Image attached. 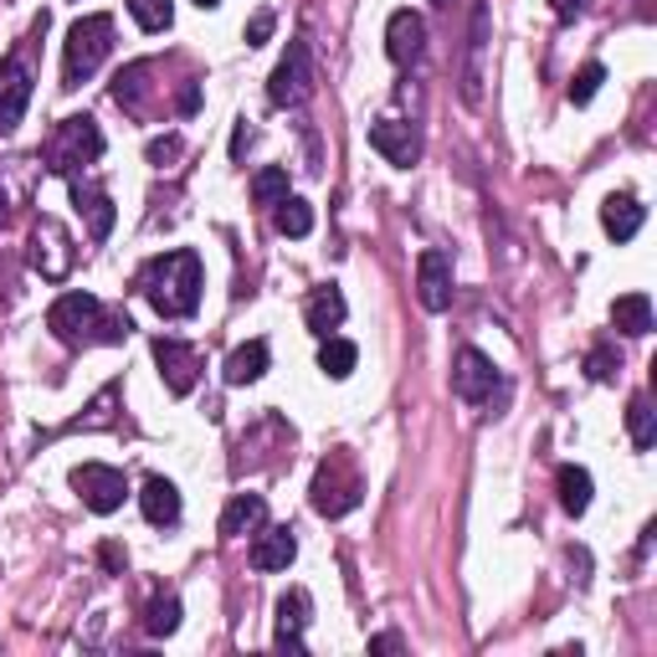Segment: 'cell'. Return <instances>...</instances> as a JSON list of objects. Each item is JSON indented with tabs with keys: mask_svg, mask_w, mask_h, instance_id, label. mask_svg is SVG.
<instances>
[{
	"mask_svg": "<svg viewBox=\"0 0 657 657\" xmlns=\"http://www.w3.org/2000/svg\"><path fill=\"white\" fill-rule=\"evenodd\" d=\"M175 155H180V139H175V135H165V139L149 145V165H165V160H175Z\"/></svg>",
	"mask_w": 657,
	"mask_h": 657,
	"instance_id": "cell-36",
	"label": "cell"
},
{
	"mask_svg": "<svg viewBox=\"0 0 657 657\" xmlns=\"http://www.w3.org/2000/svg\"><path fill=\"white\" fill-rule=\"evenodd\" d=\"M0 227H6V196H0Z\"/></svg>",
	"mask_w": 657,
	"mask_h": 657,
	"instance_id": "cell-43",
	"label": "cell"
},
{
	"mask_svg": "<svg viewBox=\"0 0 657 657\" xmlns=\"http://www.w3.org/2000/svg\"><path fill=\"white\" fill-rule=\"evenodd\" d=\"M370 149L386 155L390 165L411 170V165L421 160V135H416L406 119H380V123H370Z\"/></svg>",
	"mask_w": 657,
	"mask_h": 657,
	"instance_id": "cell-12",
	"label": "cell"
},
{
	"mask_svg": "<svg viewBox=\"0 0 657 657\" xmlns=\"http://www.w3.org/2000/svg\"><path fill=\"white\" fill-rule=\"evenodd\" d=\"M416 298H421L427 313L452 309V257L442 247H427L416 257Z\"/></svg>",
	"mask_w": 657,
	"mask_h": 657,
	"instance_id": "cell-9",
	"label": "cell"
},
{
	"mask_svg": "<svg viewBox=\"0 0 657 657\" xmlns=\"http://www.w3.org/2000/svg\"><path fill=\"white\" fill-rule=\"evenodd\" d=\"M129 16L139 21V31H170L175 0H129Z\"/></svg>",
	"mask_w": 657,
	"mask_h": 657,
	"instance_id": "cell-29",
	"label": "cell"
},
{
	"mask_svg": "<svg viewBox=\"0 0 657 657\" xmlns=\"http://www.w3.org/2000/svg\"><path fill=\"white\" fill-rule=\"evenodd\" d=\"M262 519H268V504H262V494H237L227 504V514H221V535H252V529H262Z\"/></svg>",
	"mask_w": 657,
	"mask_h": 657,
	"instance_id": "cell-23",
	"label": "cell"
},
{
	"mask_svg": "<svg viewBox=\"0 0 657 657\" xmlns=\"http://www.w3.org/2000/svg\"><path fill=\"white\" fill-rule=\"evenodd\" d=\"M72 488H78V498L93 514H119L123 498H129V478H123L119 468H103V462H82V468H72Z\"/></svg>",
	"mask_w": 657,
	"mask_h": 657,
	"instance_id": "cell-7",
	"label": "cell"
},
{
	"mask_svg": "<svg viewBox=\"0 0 657 657\" xmlns=\"http://www.w3.org/2000/svg\"><path fill=\"white\" fill-rule=\"evenodd\" d=\"M293 555H298L293 529H262L257 545H252V565H257V570H288Z\"/></svg>",
	"mask_w": 657,
	"mask_h": 657,
	"instance_id": "cell-20",
	"label": "cell"
},
{
	"mask_svg": "<svg viewBox=\"0 0 657 657\" xmlns=\"http://www.w3.org/2000/svg\"><path fill=\"white\" fill-rule=\"evenodd\" d=\"M621 370V355L611 345H596L590 349V380H611Z\"/></svg>",
	"mask_w": 657,
	"mask_h": 657,
	"instance_id": "cell-34",
	"label": "cell"
},
{
	"mask_svg": "<svg viewBox=\"0 0 657 657\" xmlns=\"http://www.w3.org/2000/svg\"><path fill=\"white\" fill-rule=\"evenodd\" d=\"M139 293L155 303V313L165 319H190L196 303H201V257L190 247H175V252L145 262L139 272Z\"/></svg>",
	"mask_w": 657,
	"mask_h": 657,
	"instance_id": "cell-1",
	"label": "cell"
},
{
	"mask_svg": "<svg viewBox=\"0 0 657 657\" xmlns=\"http://www.w3.org/2000/svg\"><path fill=\"white\" fill-rule=\"evenodd\" d=\"M643 221H647V211H643V201H631V196H611V201L601 206V227L611 242H631V237L643 231Z\"/></svg>",
	"mask_w": 657,
	"mask_h": 657,
	"instance_id": "cell-19",
	"label": "cell"
},
{
	"mask_svg": "<svg viewBox=\"0 0 657 657\" xmlns=\"http://www.w3.org/2000/svg\"><path fill=\"white\" fill-rule=\"evenodd\" d=\"M196 108H201V88L186 82V88H180V113H196Z\"/></svg>",
	"mask_w": 657,
	"mask_h": 657,
	"instance_id": "cell-39",
	"label": "cell"
},
{
	"mask_svg": "<svg viewBox=\"0 0 657 657\" xmlns=\"http://www.w3.org/2000/svg\"><path fill=\"white\" fill-rule=\"evenodd\" d=\"M113 52V16H82L68 31V57H62V88H82Z\"/></svg>",
	"mask_w": 657,
	"mask_h": 657,
	"instance_id": "cell-3",
	"label": "cell"
},
{
	"mask_svg": "<svg viewBox=\"0 0 657 657\" xmlns=\"http://www.w3.org/2000/svg\"><path fill=\"white\" fill-rule=\"evenodd\" d=\"M313 617V601H309V590H288L278 601V637L272 643L282 647V653H309L303 647V627H309Z\"/></svg>",
	"mask_w": 657,
	"mask_h": 657,
	"instance_id": "cell-16",
	"label": "cell"
},
{
	"mask_svg": "<svg viewBox=\"0 0 657 657\" xmlns=\"http://www.w3.org/2000/svg\"><path fill=\"white\" fill-rule=\"evenodd\" d=\"M103 565H108V570H123V550H119V545H103Z\"/></svg>",
	"mask_w": 657,
	"mask_h": 657,
	"instance_id": "cell-40",
	"label": "cell"
},
{
	"mask_svg": "<svg viewBox=\"0 0 657 657\" xmlns=\"http://www.w3.org/2000/svg\"><path fill=\"white\" fill-rule=\"evenodd\" d=\"M155 365H160V380L170 396H190L196 390V376H201V355L180 339H155Z\"/></svg>",
	"mask_w": 657,
	"mask_h": 657,
	"instance_id": "cell-10",
	"label": "cell"
},
{
	"mask_svg": "<svg viewBox=\"0 0 657 657\" xmlns=\"http://www.w3.org/2000/svg\"><path fill=\"white\" fill-rule=\"evenodd\" d=\"M103 155V129H98L88 113H72V119L57 123L52 145H47V160L52 170H78V165H93Z\"/></svg>",
	"mask_w": 657,
	"mask_h": 657,
	"instance_id": "cell-5",
	"label": "cell"
},
{
	"mask_svg": "<svg viewBox=\"0 0 657 657\" xmlns=\"http://www.w3.org/2000/svg\"><path fill=\"white\" fill-rule=\"evenodd\" d=\"M494 386H498V370H494V360H488L484 349H457V360H452V390L462 396V401H488L494 396Z\"/></svg>",
	"mask_w": 657,
	"mask_h": 657,
	"instance_id": "cell-11",
	"label": "cell"
},
{
	"mask_svg": "<svg viewBox=\"0 0 657 657\" xmlns=\"http://www.w3.org/2000/svg\"><path fill=\"white\" fill-rule=\"evenodd\" d=\"M488 21H494V11H488V0H478V6H472V31H468V72H462V98H468V103H478V98H484Z\"/></svg>",
	"mask_w": 657,
	"mask_h": 657,
	"instance_id": "cell-14",
	"label": "cell"
},
{
	"mask_svg": "<svg viewBox=\"0 0 657 657\" xmlns=\"http://www.w3.org/2000/svg\"><path fill=\"white\" fill-rule=\"evenodd\" d=\"M431 6H452V0H431Z\"/></svg>",
	"mask_w": 657,
	"mask_h": 657,
	"instance_id": "cell-44",
	"label": "cell"
},
{
	"mask_svg": "<svg viewBox=\"0 0 657 657\" xmlns=\"http://www.w3.org/2000/svg\"><path fill=\"white\" fill-rule=\"evenodd\" d=\"M421 47H427V21L416 11H396L386 21V52L396 68H411L416 57H421Z\"/></svg>",
	"mask_w": 657,
	"mask_h": 657,
	"instance_id": "cell-13",
	"label": "cell"
},
{
	"mask_svg": "<svg viewBox=\"0 0 657 657\" xmlns=\"http://www.w3.org/2000/svg\"><path fill=\"white\" fill-rule=\"evenodd\" d=\"M247 145H252V135H247V123H242V129H237V139H231V155L242 160V155H247Z\"/></svg>",
	"mask_w": 657,
	"mask_h": 657,
	"instance_id": "cell-41",
	"label": "cell"
},
{
	"mask_svg": "<svg viewBox=\"0 0 657 657\" xmlns=\"http://www.w3.org/2000/svg\"><path fill=\"white\" fill-rule=\"evenodd\" d=\"M268 360H272L268 339H247L242 349L227 355V386H252V380H262L268 376Z\"/></svg>",
	"mask_w": 657,
	"mask_h": 657,
	"instance_id": "cell-18",
	"label": "cell"
},
{
	"mask_svg": "<svg viewBox=\"0 0 657 657\" xmlns=\"http://www.w3.org/2000/svg\"><path fill=\"white\" fill-rule=\"evenodd\" d=\"M47 323H52V335L62 339V345H72V349L119 345V339H129V329H135L123 313H108L93 293H62L52 303V313H47Z\"/></svg>",
	"mask_w": 657,
	"mask_h": 657,
	"instance_id": "cell-2",
	"label": "cell"
},
{
	"mask_svg": "<svg viewBox=\"0 0 657 657\" xmlns=\"http://www.w3.org/2000/svg\"><path fill=\"white\" fill-rule=\"evenodd\" d=\"M72 196H78V211L88 216V231H93V242H103L108 231H113V201H108L103 190H88L82 180H72Z\"/></svg>",
	"mask_w": 657,
	"mask_h": 657,
	"instance_id": "cell-24",
	"label": "cell"
},
{
	"mask_svg": "<svg viewBox=\"0 0 657 657\" xmlns=\"http://www.w3.org/2000/svg\"><path fill=\"white\" fill-rule=\"evenodd\" d=\"M355 365H360V349L349 345V339H335V335H329V339L319 345V370H323L329 380H345Z\"/></svg>",
	"mask_w": 657,
	"mask_h": 657,
	"instance_id": "cell-26",
	"label": "cell"
},
{
	"mask_svg": "<svg viewBox=\"0 0 657 657\" xmlns=\"http://www.w3.org/2000/svg\"><path fill=\"white\" fill-rule=\"evenodd\" d=\"M303 319H309V329L319 339H329L345 323V293H339L335 282H323V288H313L309 293V309H303Z\"/></svg>",
	"mask_w": 657,
	"mask_h": 657,
	"instance_id": "cell-17",
	"label": "cell"
},
{
	"mask_svg": "<svg viewBox=\"0 0 657 657\" xmlns=\"http://www.w3.org/2000/svg\"><path fill=\"white\" fill-rule=\"evenodd\" d=\"M601 82H606V68H601V62H586V68L576 72V82H570V103H576V108H580V103H590Z\"/></svg>",
	"mask_w": 657,
	"mask_h": 657,
	"instance_id": "cell-32",
	"label": "cell"
},
{
	"mask_svg": "<svg viewBox=\"0 0 657 657\" xmlns=\"http://www.w3.org/2000/svg\"><path fill=\"white\" fill-rule=\"evenodd\" d=\"M278 231L282 237H309L313 231V206L298 201V196H282L278 201Z\"/></svg>",
	"mask_w": 657,
	"mask_h": 657,
	"instance_id": "cell-27",
	"label": "cell"
},
{
	"mask_svg": "<svg viewBox=\"0 0 657 657\" xmlns=\"http://www.w3.org/2000/svg\"><path fill=\"white\" fill-rule=\"evenodd\" d=\"M555 484H560V509L580 519V514L590 509V472H586V468H570V462H565Z\"/></svg>",
	"mask_w": 657,
	"mask_h": 657,
	"instance_id": "cell-25",
	"label": "cell"
},
{
	"mask_svg": "<svg viewBox=\"0 0 657 657\" xmlns=\"http://www.w3.org/2000/svg\"><path fill=\"white\" fill-rule=\"evenodd\" d=\"M113 401H119V390L108 386V390H103V396H98V401H93V406H88V416H78V421H72V431H82V427H88V431L108 427V421H113Z\"/></svg>",
	"mask_w": 657,
	"mask_h": 657,
	"instance_id": "cell-33",
	"label": "cell"
},
{
	"mask_svg": "<svg viewBox=\"0 0 657 657\" xmlns=\"http://www.w3.org/2000/svg\"><path fill=\"white\" fill-rule=\"evenodd\" d=\"M149 637H170L180 627V601L175 596H160V601H149V617H145Z\"/></svg>",
	"mask_w": 657,
	"mask_h": 657,
	"instance_id": "cell-31",
	"label": "cell"
},
{
	"mask_svg": "<svg viewBox=\"0 0 657 657\" xmlns=\"http://www.w3.org/2000/svg\"><path fill=\"white\" fill-rule=\"evenodd\" d=\"M360 472H355V462L349 457H323L319 472H313V488H309V504L313 514H323V519H345L355 504H360Z\"/></svg>",
	"mask_w": 657,
	"mask_h": 657,
	"instance_id": "cell-4",
	"label": "cell"
},
{
	"mask_svg": "<svg viewBox=\"0 0 657 657\" xmlns=\"http://www.w3.org/2000/svg\"><path fill=\"white\" fill-rule=\"evenodd\" d=\"M627 431H631V447H637V452H647V447H653V437H657V411L647 406V396H637V401L627 406Z\"/></svg>",
	"mask_w": 657,
	"mask_h": 657,
	"instance_id": "cell-28",
	"label": "cell"
},
{
	"mask_svg": "<svg viewBox=\"0 0 657 657\" xmlns=\"http://www.w3.org/2000/svg\"><path fill=\"white\" fill-rule=\"evenodd\" d=\"M282 196H288V170H282V165H268V170L252 175V201L257 206H278Z\"/></svg>",
	"mask_w": 657,
	"mask_h": 657,
	"instance_id": "cell-30",
	"label": "cell"
},
{
	"mask_svg": "<svg viewBox=\"0 0 657 657\" xmlns=\"http://www.w3.org/2000/svg\"><path fill=\"white\" fill-rule=\"evenodd\" d=\"M309 93H313L309 47H303V41H288V52H282V62L268 78V98H272V108H298V103H309Z\"/></svg>",
	"mask_w": 657,
	"mask_h": 657,
	"instance_id": "cell-6",
	"label": "cell"
},
{
	"mask_svg": "<svg viewBox=\"0 0 657 657\" xmlns=\"http://www.w3.org/2000/svg\"><path fill=\"white\" fill-rule=\"evenodd\" d=\"M139 509H145L149 524H175L180 519V488H175L170 478H149V484L139 488Z\"/></svg>",
	"mask_w": 657,
	"mask_h": 657,
	"instance_id": "cell-21",
	"label": "cell"
},
{
	"mask_svg": "<svg viewBox=\"0 0 657 657\" xmlns=\"http://www.w3.org/2000/svg\"><path fill=\"white\" fill-rule=\"evenodd\" d=\"M272 27H278V16H272V11H257L252 21H247V31H242L247 47H262V41L272 37Z\"/></svg>",
	"mask_w": 657,
	"mask_h": 657,
	"instance_id": "cell-35",
	"label": "cell"
},
{
	"mask_svg": "<svg viewBox=\"0 0 657 657\" xmlns=\"http://www.w3.org/2000/svg\"><path fill=\"white\" fill-rule=\"evenodd\" d=\"M27 103H31V72L21 62H6L0 68V135H11L16 123L27 119Z\"/></svg>",
	"mask_w": 657,
	"mask_h": 657,
	"instance_id": "cell-15",
	"label": "cell"
},
{
	"mask_svg": "<svg viewBox=\"0 0 657 657\" xmlns=\"http://www.w3.org/2000/svg\"><path fill=\"white\" fill-rule=\"evenodd\" d=\"M611 323H617L627 339L653 335V298L647 293H621L617 303H611Z\"/></svg>",
	"mask_w": 657,
	"mask_h": 657,
	"instance_id": "cell-22",
	"label": "cell"
},
{
	"mask_svg": "<svg viewBox=\"0 0 657 657\" xmlns=\"http://www.w3.org/2000/svg\"><path fill=\"white\" fill-rule=\"evenodd\" d=\"M31 268L47 282H62L72 272V242L62 231V221H52V216H41L37 231H31Z\"/></svg>",
	"mask_w": 657,
	"mask_h": 657,
	"instance_id": "cell-8",
	"label": "cell"
},
{
	"mask_svg": "<svg viewBox=\"0 0 657 657\" xmlns=\"http://www.w3.org/2000/svg\"><path fill=\"white\" fill-rule=\"evenodd\" d=\"M550 11L560 16V21H576V16L586 11V0H550Z\"/></svg>",
	"mask_w": 657,
	"mask_h": 657,
	"instance_id": "cell-37",
	"label": "cell"
},
{
	"mask_svg": "<svg viewBox=\"0 0 657 657\" xmlns=\"http://www.w3.org/2000/svg\"><path fill=\"white\" fill-rule=\"evenodd\" d=\"M196 6H201V11H211V6H221V0H196Z\"/></svg>",
	"mask_w": 657,
	"mask_h": 657,
	"instance_id": "cell-42",
	"label": "cell"
},
{
	"mask_svg": "<svg viewBox=\"0 0 657 657\" xmlns=\"http://www.w3.org/2000/svg\"><path fill=\"white\" fill-rule=\"evenodd\" d=\"M401 637H396V631H380V637H370V653H401Z\"/></svg>",
	"mask_w": 657,
	"mask_h": 657,
	"instance_id": "cell-38",
	"label": "cell"
}]
</instances>
